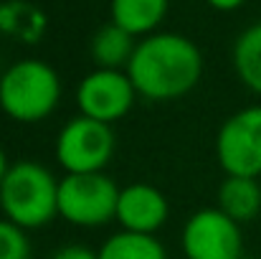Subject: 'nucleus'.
<instances>
[{
	"label": "nucleus",
	"instance_id": "nucleus-1",
	"mask_svg": "<svg viewBox=\"0 0 261 259\" xmlns=\"http://www.w3.org/2000/svg\"><path fill=\"white\" fill-rule=\"evenodd\" d=\"M137 94L147 102H177L188 97L203 77V54L182 33L155 31L137 41L127 64Z\"/></svg>",
	"mask_w": 261,
	"mask_h": 259
},
{
	"label": "nucleus",
	"instance_id": "nucleus-2",
	"mask_svg": "<svg viewBox=\"0 0 261 259\" xmlns=\"http://www.w3.org/2000/svg\"><path fill=\"white\" fill-rule=\"evenodd\" d=\"M61 77L41 59L13 61L0 74V112L18 125H38L61 104Z\"/></svg>",
	"mask_w": 261,
	"mask_h": 259
},
{
	"label": "nucleus",
	"instance_id": "nucleus-3",
	"mask_svg": "<svg viewBox=\"0 0 261 259\" xmlns=\"http://www.w3.org/2000/svg\"><path fill=\"white\" fill-rule=\"evenodd\" d=\"M59 178L38 160L10 163L0 183L3 219L25 231L41 229L59 216Z\"/></svg>",
	"mask_w": 261,
	"mask_h": 259
},
{
	"label": "nucleus",
	"instance_id": "nucleus-4",
	"mask_svg": "<svg viewBox=\"0 0 261 259\" xmlns=\"http://www.w3.org/2000/svg\"><path fill=\"white\" fill-rule=\"evenodd\" d=\"M119 185L107 173H69L59 183V216L79 229H99L117 216Z\"/></svg>",
	"mask_w": 261,
	"mask_h": 259
},
{
	"label": "nucleus",
	"instance_id": "nucleus-5",
	"mask_svg": "<svg viewBox=\"0 0 261 259\" xmlns=\"http://www.w3.org/2000/svg\"><path fill=\"white\" fill-rule=\"evenodd\" d=\"M114 148H117V137L112 125L76 114L61 125L54 143V158L66 175L104 173V168L114 158Z\"/></svg>",
	"mask_w": 261,
	"mask_h": 259
},
{
	"label": "nucleus",
	"instance_id": "nucleus-6",
	"mask_svg": "<svg viewBox=\"0 0 261 259\" xmlns=\"http://www.w3.org/2000/svg\"><path fill=\"white\" fill-rule=\"evenodd\" d=\"M216 160L226 175H261V104L236 109L216 132Z\"/></svg>",
	"mask_w": 261,
	"mask_h": 259
},
{
	"label": "nucleus",
	"instance_id": "nucleus-7",
	"mask_svg": "<svg viewBox=\"0 0 261 259\" xmlns=\"http://www.w3.org/2000/svg\"><path fill=\"white\" fill-rule=\"evenodd\" d=\"M180 249L185 259H241L244 231L218 206L198 208L188 216L180 231Z\"/></svg>",
	"mask_w": 261,
	"mask_h": 259
},
{
	"label": "nucleus",
	"instance_id": "nucleus-8",
	"mask_svg": "<svg viewBox=\"0 0 261 259\" xmlns=\"http://www.w3.org/2000/svg\"><path fill=\"white\" fill-rule=\"evenodd\" d=\"M137 99L140 94L124 69H94L82 77L74 91L79 114L107 125L127 117Z\"/></svg>",
	"mask_w": 261,
	"mask_h": 259
},
{
	"label": "nucleus",
	"instance_id": "nucleus-9",
	"mask_svg": "<svg viewBox=\"0 0 261 259\" xmlns=\"http://www.w3.org/2000/svg\"><path fill=\"white\" fill-rule=\"evenodd\" d=\"M170 219L168 196L152 183H129L119 188L117 216L122 231L135 234H158Z\"/></svg>",
	"mask_w": 261,
	"mask_h": 259
},
{
	"label": "nucleus",
	"instance_id": "nucleus-10",
	"mask_svg": "<svg viewBox=\"0 0 261 259\" xmlns=\"http://www.w3.org/2000/svg\"><path fill=\"white\" fill-rule=\"evenodd\" d=\"M48 31L46 13L31 0H3L0 3V36L15 43L36 46Z\"/></svg>",
	"mask_w": 261,
	"mask_h": 259
},
{
	"label": "nucleus",
	"instance_id": "nucleus-11",
	"mask_svg": "<svg viewBox=\"0 0 261 259\" xmlns=\"http://www.w3.org/2000/svg\"><path fill=\"white\" fill-rule=\"evenodd\" d=\"M216 206L231 216L236 224H249L261 214V183L259 178L226 175L216 193Z\"/></svg>",
	"mask_w": 261,
	"mask_h": 259
},
{
	"label": "nucleus",
	"instance_id": "nucleus-12",
	"mask_svg": "<svg viewBox=\"0 0 261 259\" xmlns=\"http://www.w3.org/2000/svg\"><path fill=\"white\" fill-rule=\"evenodd\" d=\"M170 10V0H112L109 15L112 23L132 33L135 38H145L155 33Z\"/></svg>",
	"mask_w": 261,
	"mask_h": 259
},
{
	"label": "nucleus",
	"instance_id": "nucleus-13",
	"mask_svg": "<svg viewBox=\"0 0 261 259\" xmlns=\"http://www.w3.org/2000/svg\"><path fill=\"white\" fill-rule=\"evenodd\" d=\"M135 49H137V38L112 20L96 28L89 43V54L96 69H124L127 72V64Z\"/></svg>",
	"mask_w": 261,
	"mask_h": 259
},
{
	"label": "nucleus",
	"instance_id": "nucleus-14",
	"mask_svg": "<svg viewBox=\"0 0 261 259\" xmlns=\"http://www.w3.org/2000/svg\"><path fill=\"white\" fill-rule=\"evenodd\" d=\"M231 61L239 82L256 97H261V20L251 23L236 36Z\"/></svg>",
	"mask_w": 261,
	"mask_h": 259
},
{
	"label": "nucleus",
	"instance_id": "nucleus-15",
	"mask_svg": "<svg viewBox=\"0 0 261 259\" xmlns=\"http://www.w3.org/2000/svg\"><path fill=\"white\" fill-rule=\"evenodd\" d=\"M99 259H168V249L155 234L119 229L99 247Z\"/></svg>",
	"mask_w": 261,
	"mask_h": 259
},
{
	"label": "nucleus",
	"instance_id": "nucleus-16",
	"mask_svg": "<svg viewBox=\"0 0 261 259\" xmlns=\"http://www.w3.org/2000/svg\"><path fill=\"white\" fill-rule=\"evenodd\" d=\"M0 259H31L28 231L8 219H0Z\"/></svg>",
	"mask_w": 261,
	"mask_h": 259
},
{
	"label": "nucleus",
	"instance_id": "nucleus-17",
	"mask_svg": "<svg viewBox=\"0 0 261 259\" xmlns=\"http://www.w3.org/2000/svg\"><path fill=\"white\" fill-rule=\"evenodd\" d=\"M51 259H99V249H91L87 244H64L51 254Z\"/></svg>",
	"mask_w": 261,
	"mask_h": 259
},
{
	"label": "nucleus",
	"instance_id": "nucleus-18",
	"mask_svg": "<svg viewBox=\"0 0 261 259\" xmlns=\"http://www.w3.org/2000/svg\"><path fill=\"white\" fill-rule=\"evenodd\" d=\"M213 10H221V13H231V10H239L246 0H205Z\"/></svg>",
	"mask_w": 261,
	"mask_h": 259
},
{
	"label": "nucleus",
	"instance_id": "nucleus-19",
	"mask_svg": "<svg viewBox=\"0 0 261 259\" xmlns=\"http://www.w3.org/2000/svg\"><path fill=\"white\" fill-rule=\"evenodd\" d=\"M8 168H10V160H8V153L3 150V145H0V183H3V178H5Z\"/></svg>",
	"mask_w": 261,
	"mask_h": 259
},
{
	"label": "nucleus",
	"instance_id": "nucleus-20",
	"mask_svg": "<svg viewBox=\"0 0 261 259\" xmlns=\"http://www.w3.org/2000/svg\"><path fill=\"white\" fill-rule=\"evenodd\" d=\"M241 259H254V257H246V254H244V257H241Z\"/></svg>",
	"mask_w": 261,
	"mask_h": 259
}]
</instances>
